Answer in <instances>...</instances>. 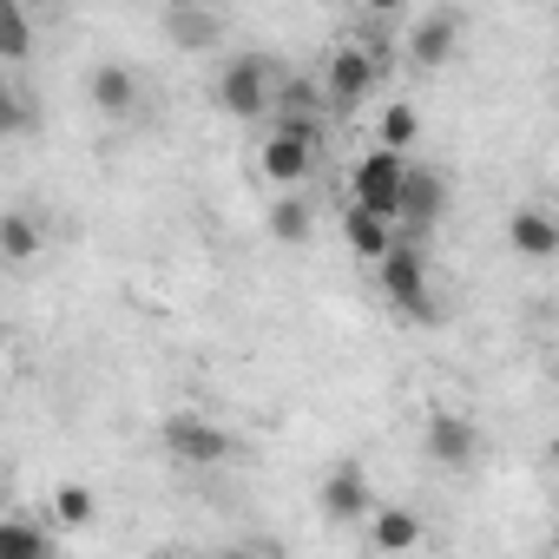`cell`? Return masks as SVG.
Instances as JSON below:
<instances>
[{"label": "cell", "instance_id": "6da1fadb", "mask_svg": "<svg viewBox=\"0 0 559 559\" xmlns=\"http://www.w3.org/2000/svg\"><path fill=\"white\" fill-rule=\"evenodd\" d=\"M217 106L237 119V126H263L276 112V67L263 53H237L224 73H217Z\"/></svg>", "mask_w": 559, "mask_h": 559}, {"label": "cell", "instance_id": "7a4b0ae2", "mask_svg": "<svg viewBox=\"0 0 559 559\" xmlns=\"http://www.w3.org/2000/svg\"><path fill=\"white\" fill-rule=\"evenodd\" d=\"M408 152H395V145H376V152H362L356 158V171H349V204H369V211H382V217H402V185H408Z\"/></svg>", "mask_w": 559, "mask_h": 559}, {"label": "cell", "instance_id": "3957f363", "mask_svg": "<svg viewBox=\"0 0 559 559\" xmlns=\"http://www.w3.org/2000/svg\"><path fill=\"white\" fill-rule=\"evenodd\" d=\"M317 139H323V126H284V119H276L270 139L257 145L263 185H304L317 171Z\"/></svg>", "mask_w": 559, "mask_h": 559}, {"label": "cell", "instance_id": "277c9868", "mask_svg": "<svg viewBox=\"0 0 559 559\" xmlns=\"http://www.w3.org/2000/svg\"><path fill=\"white\" fill-rule=\"evenodd\" d=\"M376 270H382V297H389L402 317H435V310H428V257H421V237H415V230H402V243H395Z\"/></svg>", "mask_w": 559, "mask_h": 559}, {"label": "cell", "instance_id": "5b68a950", "mask_svg": "<svg viewBox=\"0 0 559 559\" xmlns=\"http://www.w3.org/2000/svg\"><path fill=\"white\" fill-rule=\"evenodd\" d=\"M376 80H382V67H376L369 47H336L330 67H323V93H330L336 112H356V106L376 93Z\"/></svg>", "mask_w": 559, "mask_h": 559}, {"label": "cell", "instance_id": "8992f818", "mask_svg": "<svg viewBox=\"0 0 559 559\" xmlns=\"http://www.w3.org/2000/svg\"><path fill=\"white\" fill-rule=\"evenodd\" d=\"M480 428L467 421V415H454V408H435L428 415V428H421V454L435 461V467H474L480 461Z\"/></svg>", "mask_w": 559, "mask_h": 559}, {"label": "cell", "instance_id": "52a82bcc", "mask_svg": "<svg viewBox=\"0 0 559 559\" xmlns=\"http://www.w3.org/2000/svg\"><path fill=\"white\" fill-rule=\"evenodd\" d=\"M165 454L185 461V467H217V461H230V435L204 415H171L165 421Z\"/></svg>", "mask_w": 559, "mask_h": 559}, {"label": "cell", "instance_id": "ba28073f", "mask_svg": "<svg viewBox=\"0 0 559 559\" xmlns=\"http://www.w3.org/2000/svg\"><path fill=\"white\" fill-rule=\"evenodd\" d=\"M317 507H323L336 526H349V520H369V513H376V487H369V474H362L356 461H336V467L323 474Z\"/></svg>", "mask_w": 559, "mask_h": 559}, {"label": "cell", "instance_id": "9c48e42d", "mask_svg": "<svg viewBox=\"0 0 559 559\" xmlns=\"http://www.w3.org/2000/svg\"><path fill=\"white\" fill-rule=\"evenodd\" d=\"M343 237H349L356 263H382V257L402 243V217H382V211H369V204H349V211H343Z\"/></svg>", "mask_w": 559, "mask_h": 559}, {"label": "cell", "instance_id": "30bf717a", "mask_svg": "<svg viewBox=\"0 0 559 559\" xmlns=\"http://www.w3.org/2000/svg\"><path fill=\"white\" fill-rule=\"evenodd\" d=\"M454 40H461V21H454L448 8H435V14H421V21L408 27V60H415L421 73H435V67L454 60Z\"/></svg>", "mask_w": 559, "mask_h": 559}, {"label": "cell", "instance_id": "8fae6325", "mask_svg": "<svg viewBox=\"0 0 559 559\" xmlns=\"http://www.w3.org/2000/svg\"><path fill=\"white\" fill-rule=\"evenodd\" d=\"M441 204H448V178H441V171H428V165H415V171H408V185H402V230L428 237V230H435V217H441Z\"/></svg>", "mask_w": 559, "mask_h": 559}, {"label": "cell", "instance_id": "7c38bea8", "mask_svg": "<svg viewBox=\"0 0 559 559\" xmlns=\"http://www.w3.org/2000/svg\"><path fill=\"white\" fill-rule=\"evenodd\" d=\"M507 243H513L520 257L546 263V257H559V217H552V211H539V204H520V211L507 217Z\"/></svg>", "mask_w": 559, "mask_h": 559}, {"label": "cell", "instance_id": "4fadbf2b", "mask_svg": "<svg viewBox=\"0 0 559 559\" xmlns=\"http://www.w3.org/2000/svg\"><path fill=\"white\" fill-rule=\"evenodd\" d=\"M323 80H276V112L270 119H284V126H323Z\"/></svg>", "mask_w": 559, "mask_h": 559}, {"label": "cell", "instance_id": "5bb4252c", "mask_svg": "<svg viewBox=\"0 0 559 559\" xmlns=\"http://www.w3.org/2000/svg\"><path fill=\"white\" fill-rule=\"evenodd\" d=\"M369 546L376 552H408V546H421V520L408 507H376L369 513Z\"/></svg>", "mask_w": 559, "mask_h": 559}, {"label": "cell", "instance_id": "9a60e30c", "mask_svg": "<svg viewBox=\"0 0 559 559\" xmlns=\"http://www.w3.org/2000/svg\"><path fill=\"white\" fill-rule=\"evenodd\" d=\"M93 106H99L106 119H126V112L139 106V73H132V67H99V73H93Z\"/></svg>", "mask_w": 559, "mask_h": 559}, {"label": "cell", "instance_id": "2e32d148", "mask_svg": "<svg viewBox=\"0 0 559 559\" xmlns=\"http://www.w3.org/2000/svg\"><path fill=\"white\" fill-rule=\"evenodd\" d=\"M263 224H270V237H276V243H304V237L317 230V211H310V198L284 191V198L263 211Z\"/></svg>", "mask_w": 559, "mask_h": 559}, {"label": "cell", "instance_id": "e0dca14e", "mask_svg": "<svg viewBox=\"0 0 559 559\" xmlns=\"http://www.w3.org/2000/svg\"><path fill=\"white\" fill-rule=\"evenodd\" d=\"M376 139L395 145V152H415V139H421V112H415L408 99H389L382 119H376Z\"/></svg>", "mask_w": 559, "mask_h": 559}, {"label": "cell", "instance_id": "ac0fdd59", "mask_svg": "<svg viewBox=\"0 0 559 559\" xmlns=\"http://www.w3.org/2000/svg\"><path fill=\"white\" fill-rule=\"evenodd\" d=\"M40 224L27 217V211H8V217H0V250H8V263H34L40 257Z\"/></svg>", "mask_w": 559, "mask_h": 559}, {"label": "cell", "instance_id": "d6986e66", "mask_svg": "<svg viewBox=\"0 0 559 559\" xmlns=\"http://www.w3.org/2000/svg\"><path fill=\"white\" fill-rule=\"evenodd\" d=\"M93 513H99L93 487H80V480L53 487V520H60V526H93Z\"/></svg>", "mask_w": 559, "mask_h": 559}, {"label": "cell", "instance_id": "ffe728a7", "mask_svg": "<svg viewBox=\"0 0 559 559\" xmlns=\"http://www.w3.org/2000/svg\"><path fill=\"white\" fill-rule=\"evenodd\" d=\"M171 40H178L185 53L211 47V40H217V14H204V8H185V14H171Z\"/></svg>", "mask_w": 559, "mask_h": 559}, {"label": "cell", "instance_id": "44dd1931", "mask_svg": "<svg viewBox=\"0 0 559 559\" xmlns=\"http://www.w3.org/2000/svg\"><path fill=\"white\" fill-rule=\"evenodd\" d=\"M27 40H34V27H27V8H21V0H8V27H0V60H8V67H21V60H27Z\"/></svg>", "mask_w": 559, "mask_h": 559}, {"label": "cell", "instance_id": "7402d4cb", "mask_svg": "<svg viewBox=\"0 0 559 559\" xmlns=\"http://www.w3.org/2000/svg\"><path fill=\"white\" fill-rule=\"evenodd\" d=\"M47 546H53V533H40L27 520H0V552H47Z\"/></svg>", "mask_w": 559, "mask_h": 559}, {"label": "cell", "instance_id": "603a6c76", "mask_svg": "<svg viewBox=\"0 0 559 559\" xmlns=\"http://www.w3.org/2000/svg\"><path fill=\"white\" fill-rule=\"evenodd\" d=\"M0 132H8V139L27 132V99H21V86H8V106H0Z\"/></svg>", "mask_w": 559, "mask_h": 559}, {"label": "cell", "instance_id": "cb8c5ba5", "mask_svg": "<svg viewBox=\"0 0 559 559\" xmlns=\"http://www.w3.org/2000/svg\"><path fill=\"white\" fill-rule=\"evenodd\" d=\"M362 8H369L376 21H389V14H408V0H362Z\"/></svg>", "mask_w": 559, "mask_h": 559}, {"label": "cell", "instance_id": "d4e9b609", "mask_svg": "<svg viewBox=\"0 0 559 559\" xmlns=\"http://www.w3.org/2000/svg\"><path fill=\"white\" fill-rule=\"evenodd\" d=\"M185 8H204V0H165V14H185Z\"/></svg>", "mask_w": 559, "mask_h": 559}]
</instances>
